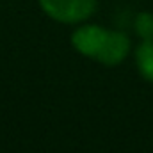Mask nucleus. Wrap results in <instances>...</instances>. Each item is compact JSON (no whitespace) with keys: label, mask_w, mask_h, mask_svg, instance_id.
<instances>
[{"label":"nucleus","mask_w":153,"mask_h":153,"mask_svg":"<svg viewBox=\"0 0 153 153\" xmlns=\"http://www.w3.org/2000/svg\"><path fill=\"white\" fill-rule=\"evenodd\" d=\"M41 9L61 23H80L87 20L94 9L96 0H38Z\"/></svg>","instance_id":"f257e3e1"},{"label":"nucleus","mask_w":153,"mask_h":153,"mask_svg":"<svg viewBox=\"0 0 153 153\" xmlns=\"http://www.w3.org/2000/svg\"><path fill=\"white\" fill-rule=\"evenodd\" d=\"M128 53H130V38L123 32L109 30L103 48L98 53L96 61L105 66H117L126 59Z\"/></svg>","instance_id":"7ed1b4c3"},{"label":"nucleus","mask_w":153,"mask_h":153,"mask_svg":"<svg viewBox=\"0 0 153 153\" xmlns=\"http://www.w3.org/2000/svg\"><path fill=\"white\" fill-rule=\"evenodd\" d=\"M134 29L143 41H153V14L152 13H139L134 22Z\"/></svg>","instance_id":"39448f33"},{"label":"nucleus","mask_w":153,"mask_h":153,"mask_svg":"<svg viewBox=\"0 0 153 153\" xmlns=\"http://www.w3.org/2000/svg\"><path fill=\"white\" fill-rule=\"evenodd\" d=\"M135 64L141 76L153 82V41H143L135 48Z\"/></svg>","instance_id":"20e7f679"},{"label":"nucleus","mask_w":153,"mask_h":153,"mask_svg":"<svg viewBox=\"0 0 153 153\" xmlns=\"http://www.w3.org/2000/svg\"><path fill=\"white\" fill-rule=\"evenodd\" d=\"M107 34H109L107 29H103L100 25H94V23H87V25L78 27L73 32L71 45L75 46V50L78 53H82L85 57H91V59H96L98 53L103 48Z\"/></svg>","instance_id":"f03ea898"}]
</instances>
